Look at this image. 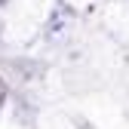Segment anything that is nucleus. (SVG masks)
Segmentation results:
<instances>
[{
	"label": "nucleus",
	"mask_w": 129,
	"mask_h": 129,
	"mask_svg": "<svg viewBox=\"0 0 129 129\" xmlns=\"http://www.w3.org/2000/svg\"><path fill=\"white\" fill-rule=\"evenodd\" d=\"M3 99H6V86L0 83V105H3Z\"/></svg>",
	"instance_id": "obj_1"
}]
</instances>
